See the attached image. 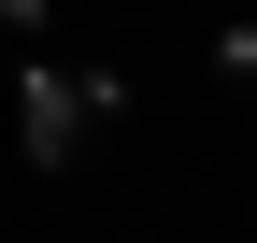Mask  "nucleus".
<instances>
[{"label":"nucleus","mask_w":257,"mask_h":243,"mask_svg":"<svg viewBox=\"0 0 257 243\" xmlns=\"http://www.w3.org/2000/svg\"><path fill=\"white\" fill-rule=\"evenodd\" d=\"M100 114H114V86H100V72H15V129H29V158H43V172L72 158Z\"/></svg>","instance_id":"obj_1"},{"label":"nucleus","mask_w":257,"mask_h":243,"mask_svg":"<svg viewBox=\"0 0 257 243\" xmlns=\"http://www.w3.org/2000/svg\"><path fill=\"white\" fill-rule=\"evenodd\" d=\"M29 15H43V0H0V29H29Z\"/></svg>","instance_id":"obj_3"},{"label":"nucleus","mask_w":257,"mask_h":243,"mask_svg":"<svg viewBox=\"0 0 257 243\" xmlns=\"http://www.w3.org/2000/svg\"><path fill=\"white\" fill-rule=\"evenodd\" d=\"M214 72H243V86H257V29H229V43H214Z\"/></svg>","instance_id":"obj_2"}]
</instances>
